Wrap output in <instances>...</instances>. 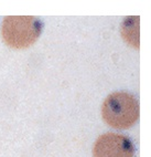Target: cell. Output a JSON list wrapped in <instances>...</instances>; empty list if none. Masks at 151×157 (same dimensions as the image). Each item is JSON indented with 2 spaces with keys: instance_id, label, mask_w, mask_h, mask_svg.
<instances>
[{
  "instance_id": "cell-2",
  "label": "cell",
  "mask_w": 151,
  "mask_h": 157,
  "mask_svg": "<svg viewBox=\"0 0 151 157\" xmlns=\"http://www.w3.org/2000/svg\"><path fill=\"white\" fill-rule=\"evenodd\" d=\"M43 25L32 16H8L2 23V39L12 49H27L39 39Z\"/></svg>"
},
{
  "instance_id": "cell-3",
  "label": "cell",
  "mask_w": 151,
  "mask_h": 157,
  "mask_svg": "<svg viewBox=\"0 0 151 157\" xmlns=\"http://www.w3.org/2000/svg\"><path fill=\"white\" fill-rule=\"evenodd\" d=\"M93 155L94 157H134V146L125 135L106 133L95 142Z\"/></svg>"
},
{
  "instance_id": "cell-1",
  "label": "cell",
  "mask_w": 151,
  "mask_h": 157,
  "mask_svg": "<svg viewBox=\"0 0 151 157\" xmlns=\"http://www.w3.org/2000/svg\"><path fill=\"white\" fill-rule=\"evenodd\" d=\"M104 121L117 129H127L139 118V103L134 95L126 92L112 93L101 106Z\"/></svg>"
}]
</instances>
